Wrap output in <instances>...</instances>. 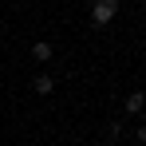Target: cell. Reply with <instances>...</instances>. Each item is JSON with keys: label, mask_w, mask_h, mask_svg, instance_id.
Returning a JSON list of instances; mask_svg holds the SVG:
<instances>
[{"label": "cell", "mask_w": 146, "mask_h": 146, "mask_svg": "<svg viewBox=\"0 0 146 146\" xmlns=\"http://www.w3.org/2000/svg\"><path fill=\"white\" fill-rule=\"evenodd\" d=\"M134 142H138V146H146V122L138 126V130H134Z\"/></svg>", "instance_id": "obj_6"}, {"label": "cell", "mask_w": 146, "mask_h": 146, "mask_svg": "<svg viewBox=\"0 0 146 146\" xmlns=\"http://www.w3.org/2000/svg\"><path fill=\"white\" fill-rule=\"evenodd\" d=\"M32 59H36V63H48L51 59V44L48 40H36V44H32Z\"/></svg>", "instance_id": "obj_4"}, {"label": "cell", "mask_w": 146, "mask_h": 146, "mask_svg": "<svg viewBox=\"0 0 146 146\" xmlns=\"http://www.w3.org/2000/svg\"><path fill=\"white\" fill-rule=\"evenodd\" d=\"M99 146H111V142H99Z\"/></svg>", "instance_id": "obj_7"}, {"label": "cell", "mask_w": 146, "mask_h": 146, "mask_svg": "<svg viewBox=\"0 0 146 146\" xmlns=\"http://www.w3.org/2000/svg\"><path fill=\"white\" fill-rule=\"evenodd\" d=\"M32 91H36V95H51V91H55V79H51L48 71H40L32 79Z\"/></svg>", "instance_id": "obj_2"}, {"label": "cell", "mask_w": 146, "mask_h": 146, "mask_svg": "<svg viewBox=\"0 0 146 146\" xmlns=\"http://www.w3.org/2000/svg\"><path fill=\"white\" fill-rule=\"evenodd\" d=\"M115 16H119V0H95V4H91V24L95 28L111 24Z\"/></svg>", "instance_id": "obj_1"}, {"label": "cell", "mask_w": 146, "mask_h": 146, "mask_svg": "<svg viewBox=\"0 0 146 146\" xmlns=\"http://www.w3.org/2000/svg\"><path fill=\"white\" fill-rule=\"evenodd\" d=\"M146 111V91H130L126 95V115H142Z\"/></svg>", "instance_id": "obj_3"}, {"label": "cell", "mask_w": 146, "mask_h": 146, "mask_svg": "<svg viewBox=\"0 0 146 146\" xmlns=\"http://www.w3.org/2000/svg\"><path fill=\"white\" fill-rule=\"evenodd\" d=\"M122 134H126V126H122V119H111V122H107V138H103V142H111V146H115V142L122 138Z\"/></svg>", "instance_id": "obj_5"}]
</instances>
